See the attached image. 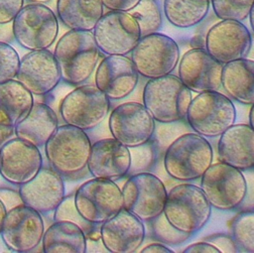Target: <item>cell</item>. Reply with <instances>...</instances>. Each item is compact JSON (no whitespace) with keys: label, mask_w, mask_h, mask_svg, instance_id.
Returning a JSON list of instances; mask_svg holds the SVG:
<instances>
[{"label":"cell","mask_w":254,"mask_h":253,"mask_svg":"<svg viewBox=\"0 0 254 253\" xmlns=\"http://www.w3.org/2000/svg\"><path fill=\"white\" fill-rule=\"evenodd\" d=\"M54 56L62 79L76 85L90 77L100 55L91 31L69 30L58 41Z\"/></svg>","instance_id":"1"},{"label":"cell","mask_w":254,"mask_h":253,"mask_svg":"<svg viewBox=\"0 0 254 253\" xmlns=\"http://www.w3.org/2000/svg\"><path fill=\"white\" fill-rule=\"evenodd\" d=\"M212 160V147L206 138L188 132L169 144L165 152L164 166L173 179L189 182L201 178Z\"/></svg>","instance_id":"2"},{"label":"cell","mask_w":254,"mask_h":253,"mask_svg":"<svg viewBox=\"0 0 254 253\" xmlns=\"http://www.w3.org/2000/svg\"><path fill=\"white\" fill-rule=\"evenodd\" d=\"M191 99V91L174 74L149 78L143 90V105L159 123L184 120Z\"/></svg>","instance_id":"3"},{"label":"cell","mask_w":254,"mask_h":253,"mask_svg":"<svg viewBox=\"0 0 254 253\" xmlns=\"http://www.w3.org/2000/svg\"><path fill=\"white\" fill-rule=\"evenodd\" d=\"M163 213L176 229L191 235L206 225L211 206L199 187L182 184L167 193Z\"/></svg>","instance_id":"4"},{"label":"cell","mask_w":254,"mask_h":253,"mask_svg":"<svg viewBox=\"0 0 254 253\" xmlns=\"http://www.w3.org/2000/svg\"><path fill=\"white\" fill-rule=\"evenodd\" d=\"M91 143L85 131L64 124L58 126L45 144L51 168L61 176H72L87 166Z\"/></svg>","instance_id":"5"},{"label":"cell","mask_w":254,"mask_h":253,"mask_svg":"<svg viewBox=\"0 0 254 253\" xmlns=\"http://www.w3.org/2000/svg\"><path fill=\"white\" fill-rule=\"evenodd\" d=\"M186 118L194 133L215 138L234 124L236 109L230 98L219 91H204L191 99Z\"/></svg>","instance_id":"6"},{"label":"cell","mask_w":254,"mask_h":253,"mask_svg":"<svg viewBox=\"0 0 254 253\" xmlns=\"http://www.w3.org/2000/svg\"><path fill=\"white\" fill-rule=\"evenodd\" d=\"M12 33L17 43L24 49L46 50L58 37V18L45 4L29 3L22 7L12 21Z\"/></svg>","instance_id":"7"},{"label":"cell","mask_w":254,"mask_h":253,"mask_svg":"<svg viewBox=\"0 0 254 253\" xmlns=\"http://www.w3.org/2000/svg\"><path fill=\"white\" fill-rule=\"evenodd\" d=\"M130 59L138 74L156 78L175 69L180 60V48L174 39L156 32L140 38Z\"/></svg>","instance_id":"8"},{"label":"cell","mask_w":254,"mask_h":253,"mask_svg":"<svg viewBox=\"0 0 254 253\" xmlns=\"http://www.w3.org/2000/svg\"><path fill=\"white\" fill-rule=\"evenodd\" d=\"M200 189L211 207L230 210L243 202L248 188L240 170L219 162L211 164L203 173Z\"/></svg>","instance_id":"9"},{"label":"cell","mask_w":254,"mask_h":253,"mask_svg":"<svg viewBox=\"0 0 254 253\" xmlns=\"http://www.w3.org/2000/svg\"><path fill=\"white\" fill-rule=\"evenodd\" d=\"M109 110L110 99L93 84L74 88L63 99L60 106L64 123L83 131L98 126L106 118Z\"/></svg>","instance_id":"10"},{"label":"cell","mask_w":254,"mask_h":253,"mask_svg":"<svg viewBox=\"0 0 254 253\" xmlns=\"http://www.w3.org/2000/svg\"><path fill=\"white\" fill-rule=\"evenodd\" d=\"M73 195L77 211L92 224H101L123 208L122 191L110 180H88Z\"/></svg>","instance_id":"11"},{"label":"cell","mask_w":254,"mask_h":253,"mask_svg":"<svg viewBox=\"0 0 254 253\" xmlns=\"http://www.w3.org/2000/svg\"><path fill=\"white\" fill-rule=\"evenodd\" d=\"M121 191L123 208L142 221H151L163 212L168 193L164 183L148 172L131 175Z\"/></svg>","instance_id":"12"},{"label":"cell","mask_w":254,"mask_h":253,"mask_svg":"<svg viewBox=\"0 0 254 253\" xmlns=\"http://www.w3.org/2000/svg\"><path fill=\"white\" fill-rule=\"evenodd\" d=\"M92 31L99 51L107 56H127L141 38L136 20L124 11L103 13Z\"/></svg>","instance_id":"13"},{"label":"cell","mask_w":254,"mask_h":253,"mask_svg":"<svg viewBox=\"0 0 254 253\" xmlns=\"http://www.w3.org/2000/svg\"><path fill=\"white\" fill-rule=\"evenodd\" d=\"M112 137L127 148L150 142L155 133V120L138 102H125L115 107L109 116Z\"/></svg>","instance_id":"14"},{"label":"cell","mask_w":254,"mask_h":253,"mask_svg":"<svg viewBox=\"0 0 254 253\" xmlns=\"http://www.w3.org/2000/svg\"><path fill=\"white\" fill-rule=\"evenodd\" d=\"M44 231L41 213L22 203L6 212L0 236L8 249L26 253L40 245Z\"/></svg>","instance_id":"15"},{"label":"cell","mask_w":254,"mask_h":253,"mask_svg":"<svg viewBox=\"0 0 254 253\" xmlns=\"http://www.w3.org/2000/svg\"><path fill=\"white\" fill-rule=\"evenodd\" d=\"M251 47V34L248 28L238 21L221 20L206 33L205 51L222 64L246 58Z\"/></svg>","instance_id":"16"},{"label":"cell","mask_w":254,"mask_h":253,"mask_svg":"<svg viewBox=\"0 0 254 253\" xmlns=\"http://www.w3.org/2000/svg\"><path fill=\"white\" fill-rule=\"evenodd\" d=\"M43 167L38 147L12 138L0 146V176L8 183L20 186L32 180Z\"/></svg>","instance_id":"17"},{"label":"cell","mask_w":254,"mask_h":253,"mask_svg":"<svg viewBox=\"0 0 254 253\" xmlns=\"http://www.w3.org/2000/svg\"><path fill=\"white\" fill-rule=\"evenodd\" d=\"M15 78L33 95L39 96L51 92L62 80L55 56L48 49L26 54L20 60Z\"/></svg>","instance_id":"18"},{"label":"cell","mask_w":254,"mask_h":253,"mask_svg":"<svg viewBox=\"0 0 254 253\" xmlns=\"http://www.w3.org/2000/svg\"><path fill=\"white\" fill-rule=\"evenodd\" d=\"M222 65L204 49H190L180 61L179 78L191 92L218 91L221 88Z\"/></svg>","instance_id":"19"},{"label":"cell","mask_w":254,"mask_h":253,"mask_svg":"<svg viewBox=\"0 0 254 253\" xmlns=\"http://www.w3.org/2000/svg\"><path fill=\"white\" fill-rule=\"evenodd\" d=\"M99 237L104 248L111 253H134L144 242L143 221L122 208L101 223Z\"/></svg>","instance_id":"20"},{"label":"cell","mask_w":254,"mask_h":253,"mask_svg":"<svg viewBox=\"0 0 254 253\" xmlns=\"http://www.w3.org/2000/svg\"><path fill=\"white\" fill-rule=\"evenodd\" d=\"M139 74L130 58L111 55L104 58L95 71V86L109 99L129 96L136 88Z\"/></svg>","instance_id":"21"},{"label":"cell","mask_w":254,"mask_h":253,"mask_svg":"<svg viewBox=\"0 0 254 253\" xmlns=\"http://www.w3.org/2000/svg\"><path fill=\"white\" fill-rule=\"evenodd\" d=\"M23 203L39 213H48L64 197V184L62 176L54 169L42 167L29 182L19 186Z\"/></svg>","instance_id":"22"},{"label":"cell","mask_w":254,"mask_h":253,"mask_svg":"<svg viewBox=\"0 0 254 253\" xmlns=\"http://www.w3.org/2000/svg\"><path fill=\"white\" fill-rule=\"evenodd\" d=\"M90 175L96 179L118 181L130 169L129 148L114 138H105L91 144L87 161Z\"/></svg>","instance_id":"23"},{"label":"cell","mask_w":254,"mask_h":253,"mask_svg":"<svg viewBox=\"0 0 254 253\" xmlns=\"http://www.w3.org/2000/svg\"><path fill=\"white\" fill-rule=\"evenodd\" d=\"M217 153L220 162L240 171L254 167V131L248 124H233L219 137Z\"/></svg>","instance_id":"24"},{"label":"cell","mask_w":254,"mask_h":253,"mask_svg":"<svg viewBox=\"0 0 254 253\" xmlns=\"http://www.w3.org/2000/svg\"><path fill=\"white\" fill-rule=\"evenodd\" d=\"M58 126V116L49 105L34 103L27 115L14 126V134L40 148L45 146Z\"/></svg>","instance_id":"25"},{"label":"cell","mask_w":254,"mask_h":253,"mask_svg":"<svg viewBox=\"0 0 254 253\" xmlns=\"http://www.w3.org/2000/svg\"><path fill=\"white\" fill-rule=\"evenodd\" d=\"M221 87L242 104L254 103V62L244 58L223 63Z\"/></svg>","instance_id":"26"},{"label":"cell","mask_w":254,"mask_h":253,"mask_svg":"<svg viewBox=\"0 0 254 253\" xmlns=\"http://www.w3.org/2000/svg\"><path fill=\"white\" fill-rule=\"evenodd\" d=\"M86 235L76 224L55 221L44 231L42 248L45 253H85Z\"/></svg>","instance_id":"27"},{"label":"cell","mask_w":254,"mask_h":253,"mask_svg":"<svg viewBox=\"0 0 254 253\" xmlns=\"http://www.w3.org/2000/svg\"><path fill=\"white\" fill-rule=\"evenodd\" d=\"M33 94L17 79L0 83V125L14 127L30 111Z\"/></svg>","instance_id":"28"},{"label":"cell","mask_w":254,"mask_h":253,"mask_svg":"<svg viewBox=\"0 0 254 253\" xmlns=\"http://www.w3.org/2000/svg\"><path fill=\"white\" fill-rule=\"evenodd\" d=\"M57 13L69 30L92 31L103 15L101 0H58Z\"/></svg>","instance_id":"29"},{"label":"cell","mask_w":254,"mask_h":253,"mask_svg":"<svg viewBox=\"0 0 254 253\" xmlns=\"http://www.w3.org/2000/svg\"><path fill=\"white\" fill-rule=\"evenodd\" d=\"M209 6L210 0H164V13L173 26L186 29L198 25Z\"/></svg>","instance_id":"30"},{"label":"cell","mask_w":254,"mask_h":253,"mask_svg":"<svg viewBox=\"0 0 254 253\" xmlns=\"http://www.w3.org/2000/svg\"><path fill=\"white\" fill-rule=\"evenodd\" d=\"M128 13L136 20L141 37L159 32L162 28V12L156 0H141Z\"/></svg>","instance_id":"31"},{"label":"cell","mask_w":254,"mask_h":253,"mask_svg":"<svg viewBox=\"0 0 254 253\" xmlns=\"http://www.w3.org/2000/svg\"><path fill=\"white\" fill-rule=\"evenodd\" d=\"M231 233L239 251L254 253V212L238 213L231 222Z\"/></svg>","instance_id":"32"},{"label":"cell","mask_w":254,"mask_h":253,"mask_svg":"<svg viewBox=\"0 0 254 253\" xmlns=\"http://www.w3.org/2000/svg\"><path fill=\"white\" fill-rule=\"evenodd\" d=\"M53 218L54 221H69L78 225L89 239L95 234L94 224L85 220L77 211L73 194L64 195L60 204L55 208Z\"/></svg>","instance_id":"33"},{"label":"cell","mask_w":254,"mask_h":253,"mask_svg":"<svg viewBox=\"0 0 254 253\" xmlns=\"http://www.w3.org/2000/svg\"><path fill=\"white\" fill-rule=\"evenodd\" d=\"M214 14L220 20L242 22L253 8L254 0H210Z\"/></svg>","instance_id":"34"},{"label":"cell","mask_w":254,"mask_h":253,"mask_svg":"<svg viewBox=\"0 0 254 253\" xmlns=\"http://www.w3.org/2000/svg\"><path fill=\"white\" fill-rule=\"evenodd\" d=\"M152 234L161 243L166 245H180L187 241L190 234L184 233L176 229L162 212L151 220Z\"/></svg>","instance_id":"35"},{"label":"cell","mask_w":254,"mask_h":253,"mask_svg":"<svg viewBox=\"0 0 254 253\" xmlns=\"http://www.w3.org/2000/svg\"><path fill=\"white\" fill-rule=\"evenodd\" d=\"M130 151V169L128 175L145 172L152 167L156 159V151L154 145L147 142L143 145L129 148Z\"/></svg>","instance_id":"36"},{"label":"cell","mask_w":254,"mask_h":253,"mask_svg":"<svg viewBox=\"0 0 254 253\" xmlns=\"http://www.w3.org/2000/svg\"><path fill=\"white\" fill-rule=\"evenodd\" d=\"M20 63V57L16 50L0 41V83L16 77Z\"/></svg>","instance_id":"37"},{"label":"cell","mask_w":254,"mask_h":253,"mask_svg":"<svg viewBox=\"0 0 254 253\" xmlns=\"http://www.w3.org/2000/svg\"><path fill=\"white\" fill-rule=\"evenodd\" d=\"M203 241H206L213 245L219 253H237L239 252V249L234 242L232 236H229L227 234H213L209 235L205 238H203Z\"/></svg>","instance_id":"38"},{"label":"cell","mask_w":254,"mask_h":253,"mask_svg":"<svg viewBox=\"0 0 254 253\" xmlns=\"http://www.w3.org/2000/svg\"><path fill=\"white\" fill-rule=\"evenodd\" d=\"M24 6V0H0V25L11 23Z\"/></svg>","instance_id":"39"},{"label":"cell","mask_w":254,"mask_h":253,"mask_svg":"<svg viewBox=\"0 0 254 253\" xmlns=\"http://www.w3.org/2000/svg\"><path fill=\"white\" fill-rule=\"evenodd\" d=\"M0 200L4 204L7 211L23 203L19 191L10 189H0Z\"/></svg>","instance_id":"40"},{"label":"cell","mask_w":254,"mask_h":253,"mask_svg":"<svg viewBox=\"0 0 254 253\" xmlns=\"http://www.w3.org/2000/svg\"><path fill=\"white\" fill-rule=\"evenodd\" d=\"M141 0H101L103 7L109 11H124L129 12Z\"/></svg>","instance_id":"41"},{"label":"cell","mask_w":254,"mask_h":253,"mask_svg":"<svg viewBox=\"0 0 254 253\" xmlns=\"http://www.w3.org/2000/svg\"><path fill=\"white\" fill-rule=\"evenodd\" d=\"M184 253H219V251L210 243L206 241L195 242L188 247L183 251Z\"/></svg>","instance_id":"42"},{"label":"cell","mask_w":254,"mask_h":253,"mask_svg":"<svg viewBox=\"0 0 254 253\" xmlns=\"http://www.w3.org/2000/svg\"><path fill=\"white\" fill-rule=\"evenodd\" d=\"M142 253H173L174 251L167 247L166 244L161 242H155L147 245L141 250Z\"/></svg>","instance_id":"43"},{"label":"cell","mask_w":254,"mask_h":253,"mask_svg":"<svg viewBox=\"0 0 254 253\" xmlns=\"http://www.w3.org/2000/svg\"><path fill=\"white\" fill-rule=\"evenodd\" d=\"M14 134V127L0 125V146L8 141Z\"/></svg>","instance_id":"44"},{"label":"cell","mask_w":254,"mask_h":253,"mask_svg":"<svg viewBox=\"0 0 254 253\" xmlns=\"http://www.w3.org/2000/svg\"><path fill=\"white\" fill-rule=\"evenodd\" d=\"M6 212H7V210H6L5 206L2 203V201L0 200V233H1V229H2V225H3V221H4V218H5Z\"/></svg>","instance_id":"45"},{"label":"cell","mask_w":254,"mask_h":253,"mask_svg":"<svg viewBox=\"0 0 254 253\" xmlns=\"http://www.w3.org/2000/svg\"><path fill=\"white\" fill-rule=\"evenodd\" d=\"M253 104L251 105V108H250V111H249V126H251L253 128Z\"/></svg>","instance_id":"46"},{"label":"cell","mask_w":254,"mask_h":253,"mask_svg":"<svg viewBox=\"0 0 254 253\" xmlns=\"http://www.w3.org/2000/svg\"><path fill=\"white\" fill-rule=\"evenodd\" d=\"M29 3H36V4H46L51 2L52 0H27Z\"/></svg>","instance_id":"47"}]
</instances>
